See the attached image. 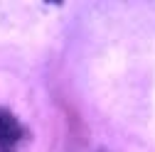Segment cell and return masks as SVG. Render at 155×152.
Returning <instances> with one entry per match:
<instances>
[{"label":"cell","instance_id":"1","mask_svg":"<svg viewBox=\"0 0 155 152\" xmlns=\"http://www.w3.org/2000/svg\"><path fill=\"white\" fill-rule=\"evenodd\" d=\"M25 130L8 108H0V152H15L22 142Z\"/></svg>","mask_w":155,"mask_h":152}]
</instances>
